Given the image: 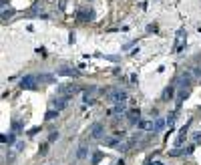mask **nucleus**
<instances>
[{"instance_id":"nucleus-1","label":"nucleus","mask_w":201,"mask_h":165,"mask_svg":"<svg viewBox=\"0 0 201 165\" xmlns=\"http://www.w3.org/2000/svg\"><path fill=\"white\" fill-rule=\"evenodd\" d=\"M109 99L113 101V103H125L127 101V93L121 91V89H111L109 91Z\"/></svg>"},{"instance_id":"nucleus-2","label":"nucleus","mask_w":201,"mask_h":165,"mask_svg":"<svg viewBox=\"0 0 201 165\" xmlns=\"http://www.w3.org/2000/svg\"><path fill=\"white\" fill-rule=\"evenodd\" d=\"M185 40H187V32H185V28H181V30L177 32V40H175V44H173V53H181Z\"/></svg>"},{"instance_id":"nucleus-3","label":"nucleus","mask_w":201,"mask_h":165,"mask_svg":"<svg viewBox=\"0 0 201 165\" xmlns=\"http://www.w3.org/2000/svg\"><path fill=\"white\" fill-rule=\"evenodd\" d=\"M36 81H38L36 75H26L20 81V89H36Z\"/></svg>"},{"instance_id":"nucleus-4","label":"nucleus","mask_w":201,"mask_h":165,"mask_svg":"<svg viewBox=\"0 0 201 165\" xmlns=\"http://www.w3.org/2000/svg\"><path fill=\"white\" fill-rule=\"evenodd\" d=\"M103 135H105V127H103V123H93V127H91V137L93 139H101Z\"/></svg>"},{"instance_id":"nucleus-5","label":"nucleus","mask_w":201,"mask_h":165,"mask_svg":"<svg viewBox=\"0 0 201 165\" xmlns=\"http://www.w3.org/2000/svg\"><path fill=\"white\" fill-rule=\"evenodd\" d=\"M68 99H71V97H58V99H57V97H54V99H53V107L61 111V109H65V107H66Z\"/></svg>"},{"instance_id":"nucleus-6","label":"nucleus","mask_w":201,"mask_h":165,"mask_svg":"<svg viewBox=\"0 0 201 165\" xmlns=\"http://www.w3.org/2000/svg\"><path fill=\"white\" fill-rule=\"evenodd\" d=\"M189 85H191V75H189V73L181 75V79H179V85H177V87L183 89V87H189Z\"/></svg>"},{"instance_id":"nucleus-7","label":"nucleus","mask_w":201,"mask_h":165,"mask_svg":"<svg viewBox=\"0 0 201 165\" xmlns=\"http://www.w3.org/2000/svg\"><path fill=\"white\" fill-rule=\"evenodd\" d=\"M58 75H62V77H79V71L76 69H61L58 71Z\"/></svg>"},{"instance_id":"nucleus-8","label":"nucleus","mask_w":201,"mask_h":165,"mask_svg":"<svg viewBox=\"0 0 201 165\" xmlns=\"http://www.w3.org/2000/svg\"><path fill=\"white\" fill-rule=\"evenodd\" d=\"M93 16H95V14H93V10H80L79 12V18L80 20H93Z\"/></svg>"},{"instance_id":"nucleus-9","label":"nucleus","mask_w":201,"mask_h":165,"mask_svg":"<svg viewBox=\"0 0 201 165\" xmlns=\"http://www.w3.org/2000/svg\"><path fill=\"white\" fill-rule=\"evenodd\" d=\"M163 127H165V121H163V119H157V121H155V125H153V133H159V131L163 129Z\"/></svg>"},{"instance_id":"nucleus-10","label":"nucleus","mask_w":201,"mask_h":165,"mask_svg":"<svg viewBox=\"0 0 201 165\" xmlns=\"http://www.w3.org/2000/svg\"><path fill=\"white\" fill-rule=\"evenodd\" d=\"M187 129H189V123L181 129V133H179V137H177V145H181V143H183V139H185V135H187Z\"/></svg>"},{"instance_id":"nucleus-11","label":"nucleus","mask_w":201,"mask_h":165,"mask_svg":"<svg viewBox=\"0 0 201 165\" xmlns=\"http://www.w3.org/2000/svg\"><path fill=\"white\" fill-rule=\"evenodd\" d=\"M185 97H187V91H183V89H181V91H179V95H177V103H175V105H177V109L183 105V99H185Z\"/></svg>"},{"instance_id":"nucleus-12","label":"nucleus","mask_w":201,"mask_h":165,"mask_svg":"<svg viewBox=\"0 0 201 165\" xmlns=\"http://www.w3.org/2000/svg\"><path fill=\"white\" fill-rule=\"evenodd\" d=\"M173 91H175V87H167L163 91V101H169L171 97H173Z\"/></svg>"},{"instance_id":"nucleus-13","label":"nucleus","mask_w":201,"mask_h":165,"mask_svg":"<svg viewBox=\"0 0 201 165\" xmlns=\"http://www.w3.org/2000/svg\"><path fill=\"white\" fill-rule=\"evenodd\" d=\"M111 113H115V115H123V113H125V105H123V103H117V107H115Z\"/></svg>"},{"instance_id":"nucleus-14","label":"nucleus","mask_w":201,"mask_h":165,"mask_svg":"<svg viewBox=\"0 0 201 165\" xmlns=\"http://www.w3.org/2000/svg\"><path fill=\"white\" fill-rule=\"evenodd\" d=\"M129 121H131V123H137V121H139V115H141V113H139V109H135V111H131L129 113Z\"/></svg>"},{"instance_id":"nucleus-15","label":"nucleus","mask_w":201,"mask_h":165,"mask_svg":"<svg viewBox=\"0 0 201 165\" xmlns=\"http://www.w3.org/2000/svg\"><path fill=\"white\" fill-rule=\"evenodd\" d=\"M57 115H58V109H50V111L46 113V121H53Z\"/></svg>"},{"instance_id":"nucleus-16","label":"nucleus","mask_w":201,"mask_h":165,"mask_svg":"<svg viewBox=\"0 0 201 165\" xmlns=\"http://www.w3.org/2000/svg\"><path fill=\"white\" fill-rule=\"evenodd\" d=\"M38 81H46V83H50V81H54V77H53V75H38Z\"/></svg>"},{"instance_id":"nucleus-17","label":"nucleus","mask_w":201,"mask_h":165,"mask_svg":"<svg viewBox=\"0 0 201 165\" xmlns=\"http://www.w3.org/2000/svg\"><path fill=\"white\" fill-rule=\"evenodd\" d=\"M12 129H14V133H18V131L22 129V123H18V121H14V123H12Z\"/></svg>"},{"instance_id":"nucleus-18","label":"nucleus","mask_w":201,"mask_h":165,"mask_svg":"<svg viewBox=\"0 0 201 165\" xmlns=\"http://www.w3.org/2000/svg\"><path fill=\"white\" fill-rule=\"evenodd\" d=\"M76 155H79V157H85V155H87V147H80V149H79V153H76Z\"/></svg>"},{"instance_id":"nucleus-19","label":"nucleus","mask_w":201,"mask_h":165,"mask_svg":"<svg viewBox=\"0 0 201 165\" xmlns=\"http://www.w3.org/2000/svg\"><path fill=\"white\" fill-rule=\"evenodd\" d=\"M101 157H103V155L99 153V151H97V153H95V155H93V165H95L97 161H99V159H101Z\"/></svg>"},{"instance_id":"nucleus-20","label":"nucleus","mask_w":201,"mask_h":165,"mask_svg":"<svg viewBox=\"0 0 201 165\" xmlns=\"http://www.w3.org/2000/svg\"><path fill=\"white\" fill-rule=\"evenodd\" d=\"M54 139H58V131H53V133H50L48 141H54Z\"/></svg>"},{"instance_id":"nucleus-21","label":"nucleus","mask_w":201,"mask_h":165,"mask_svg":"<svg viewBox=\"0 0 201 165\" xmlns=\"http://www.w3.org/2000/svg\"><path fill=\"white\" fill-rule=\"evenodd\" d=\"M147 165H163V163H159V161H151V163H147Z\"/></svg>"}]
</instances>
